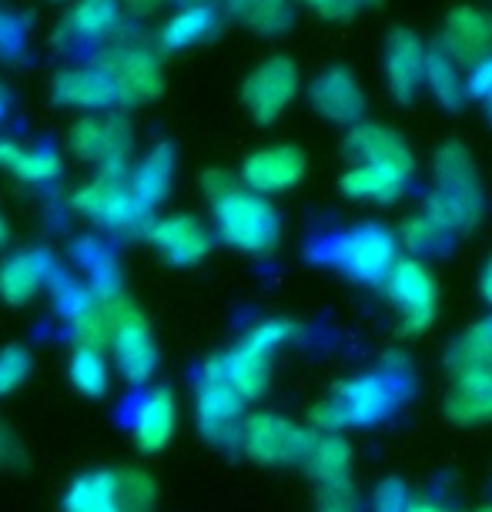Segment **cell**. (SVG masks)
<instances>
[{
    "mask_svg": "<svg viewBox=\"0 0 492 512\" xmlns=\"http://www.w3.org/2000/svg\"><path fill=\"white\" fill-rule=\"evenodd\" d=\"M432 178L436 185L426 201V215L449 235L469 231L482 218V188L466 144H442L436 151V164H432Z\"/></svg>",
    "mask_w": 492,
    "mask_h": 512,
    "instance_id": "cell-1",
    "label": "cell"
},
{
    "mask_svg": "<svg viewBox=\"0 0 492 512\" xmlns=\"http://www.w3.org/2000/svg\"><path fill=\"white\" fill-rule=\"evenodd\" d=\"M295 335L292 318H265L248 332L228 355H221L218 365L225 372V379L231 382L241 399H262L268 382H272V355L282 349L288 338Z\"/></svg>",
    "mask_w": 492,
    "mask_h": 512,
    "instance_id": "cell-2",
    "label": "cell"
},
{
    "mask_svg": "<svg viewBox=\"0 0 492 512\" xmlns=\"http://www.w3.org/2000/svg\"><path fill=\"white\" fill-rule=\"evenodd\" d=\"M211 208H215L218 235L231 248L252 251V255H262V251L275 248L282 221H278V211L265 195H255V191L238 185L225 198H218Z\"/></svg>",
    "mask_w": 492,
    "mask_h": 512,
    "instance_id": "cell-3",
    "label": "cell"
},
{
    "mask_svg": "<svg viewBox=\"0 0 492 512\" xmlns=\"http://www.w3.org/2000/svg\"><path fill=\"white\" fill-rule=\"evenodd\" d=\"M395 409V389L382 375H355L312 409V425L325 432L375 425Z\"/></svg>",
    "mask_w": 492,
    "mask_h": 512,
    "instance_id": "cell-4",
    "label": "cell"
},
{
    "mask_svg": "<svg viewBox=\"0 0 492 512\" xmlns=\"http://www.w3.org/2000/svg\"><path fill=\"white\" fill-rule=\"evenodd\" d=\"M382 282H385V295H389V302L399 312L402 335H419L436 322L439 288L426 262H419V258H399Z\"/></svg>",
    "mask_w": 492,
    "mask_h": 512,
    "instance_id": "cell-5",
    "label": "cell"
},
{
    "mask_svg": "<svg viewBox=\"0 0 492 512\" xmlns=\"http://www.w3.org/2000/svg\"><path fill=\"white\" fill-rule=\"evenodd\" d=\"M71 205L81 211V215H88L98 221V225L114 228V231H134L148 221V211L138 205V198H134L128 188V171H124V164L101 168L98 178L88 181L81 191H74Z\"/></svg>",
    "mask_w": 492,
    "mask_h": 512,
    "instance_id": "cell-6",
    "label": "cell"
},
{
    "mask_svg": "<svg viewBox=\"0 0 492 512\" xmlns=\"http://www.w3.org/2000/svg\"><path fill=\"white\" fill-rule=\"evenodd\" d=\"M241 449L262 466H288V462H305L312 449V429L298 425L285 415H252L241 422Z\"/></svg>",
    "mask_w": 492,
    "mask_h": 512,
    "instance_id": "cell-7",
    "label": "cell"
},
{
    "mask_svg": "<svg viewBox=\"0 0 492 512\" xmlns=\"http://www.w3.org/2000/svg\"><path fill=\"white\" fill-rule=\"evenodd\" d=\"M108 345H111L121 375L134 385L148 382L154 369H158V345H154L148 318H144L131 302H124V298H114L111 302Z\"/></svg>",
    "mask_w": 492,
    "mask_h": 512,
    "instance_id": "cell-8",
    "label": "cell"
},
{
    "mask_svg": "<svg viewBox=\"0 0 492 512\" xmlns=\"http://www.w3.org/2000/svg\"><path fill=\"white\" fill-rule=\"evenodd\" d=\"M195 415L198 429L205 432L215 446H238L241 439V415H245V399L231 389V382L221 372L218 359L208 362V369L201 372L198 395H195Z\"/></svg>",
    "mask_w": 492,
    "mask_h": 512,
    "instance_id": "cell-9",
    "label": "cell"
},
{
    "mask_svg": "<svg viewBox=\"0 0 492 512\" xmlns=\"http://www.w3.org/2000/svg\"><path fill=\"white\" fill-rule=\"evenodd\" d=\"M298 94V67L292 57H268L245 77L241 101L248 114L262 124L278 121Z\"/></svg>",
    "mask_w": 492,
    "mask_h": 512,
    "instance_id": "cell-10",
    "label": "cell"
},
{
    "mask_svg": "<svg viewBox=\"0 0 492 512\" xmlns=\"http://www.w3.org/2000/svg\"><path fill=\"white\" fill-rule=\"evenodd\" d=\"M335 265H342L345 272L359 282H382L389 275V268L399 262L395 255V238L389 228L382 225H359L335 241L332 251Z\"/></svg>",
    "mask_w": 492,
    "mask_h": 512,
    "instance_id": "cell-11",
    "label": "cell"
},
{
    "mask_svg": "<svg viewBox=\"0 0 492 512\" xmlns=\"http://www.w3.org/2000/svg\"><path fill=\"white\" fill-rule=\"evenodd\" d=\"M101 71L111 81L118 101L128 104H144L158 98L164 88L158 57L144 51V47H114V51L104 54Z\"/></svg>",
    "mask_w": 492,
    "mask_h": 512,
    "instance_id": "cell-12",
    "label": "cell"
},
{
    "mask_svg": "<svg viewBox=\"0 0 492 512\" xmlns=\"http://www.w3.org/2000/svg\"><path fill=\"white\" fill-rule=\"evenodd\" d=\"M416 161H389V158H365L352 161V168L342 175V191L355 201H375L389 205L405 191Z\"/></svg>",
    "mask_w": 492,
    "mask_h": 512,
    "instance_id": "cell-13",
    "label": "cell"
},
{
    "mask_svg": "<svg viewBox=\"0 0 492 512\" xmlns=\"http://www.w3.org/2000/svg\"><path fill=\"white\" fill-rule=\"evenodd\" d=\"M305 175V154L295 144H272V148H258L245 158L241 178L245 188L255 195H278V191L295 188Z\"/></svg>",
    "mask_w": 492,
    "mask_h": 512,
    "instance_id": "cell-14",
    "label": "cell"
},
{
    "mask_svg": "<svg viewBox=\"0 0 492 512\" xmlns=\"http://www.w3.org/2000/svg\"><path fill=\"white\" fill-rule=\"evenodd\" d=\"M312 108L322 114V118L335 121V124H362L365 118V94L362 84L355 81V74L349 67H328L312 81Z\"/></svg>",
    "mask_w": 492,
    "mask_h": 512,
    "instance_id": "cell-15",
    "label": "cell"
},
{
    "mask_svg": "<svg viewBox=\"0 0 492 512\" xmlns=\"http://www.w3.org/2000/svg\"><path fill=\"white\" fill-rule=\"evenodd\" d=\"M71 148L77 158L98 161L101 168H108V164H124V154L131 148L128 121L114 118V114H91V118L74 124Z\"/></svg>",
    "mask_w": 492,
    "mask_h": 512,
    "instance_id": "cell-16",
    "label": "cell"
},
{
    "mask_svg": "<svg viewBox=\"0 0 492 512\" xmlns=\"http://www.w3.org/2000/svg\"><path fill=\"white\" fill-rule=\"evenodd\" d=\"M148 235L154 241V248L171 265H198L211 248V235L205 231V225L191 215H168L151 221Z\"/></svg>",
    "mask_w": 492,
    "mask_h": 512,
    "instance_id": "cell-17",
    "label": "cell"
},
{
    "mask_svg": "<svg viewBox=\"0 0 492 512\" xmlns=\"http://www.w3.org/2000/svg\"><path fill=\"white\" fill-rule=\"evenodd\" d=\"M422 67H426V44L412 31H392L385 41V84L402 104L416 98L422 84Z\"/></svg>",
    "mask_w": 492,
    "mask_h": 512,
    "instance_id": "cell-18",
    "label": "cell"
},
{
    "mask_svg": "<svg viewBox=\"0 0 492 512\" xmlns=\"http://www.w3.org/2000/svg\"><path fill=\"white\" fill-rule=\"evenodd\" d=\"M442 47L456 64H476L492 54V17L479 7H456L446 17V31H442Z\"/></svg>",
    "mask_w": 492,
    "mask_h": 512,
    "instance_id": "cell-19",
    "label": "cell"
},
{
    "mask_svg": "<svg viewBox=\"0 0 492 512\" xmlns=\"http://www.w3.org/2000/svg\"><path fill=\"white\" fill-rule=\"evenodd\" d=\"M305 466L325 496H349L352 492V446L339 432L315 436L312 449L305 456Z\"/></svg>",
    "mask_w": 492,
    "mask_h": 512,
    "instance_id": "cell-20",
    "label": "cell"
},
{
    "mask_svg": "<svg viewBox=\"0 0 492 512\" xmlns=\"http://www.w3.org/2000/svg\"><path fill=\"white\" fill-rule=\"evenodd\" d=\"M54 278L47 251H21L0 265V298L11 305H27Z\"/></svg>",
    "mask_w": 492,
    "mask_h": 512,
    "instance_id": "cell-21",
    "label": "cell"
},
{
    "mask_svg": "<svg viewBox=\"0 0 492 512\" xmlns=\"http://www.w3.org/2000/svg\"><path fill=\"white\" fill-rule=\"evenodd\" d=\"M178 425V405L168 389H154L138 402L134 412V442L144 452H158L171 442Z\"/></svg>",
    "mask_w": 492,
    "mask_h": 512,
    "instance_id": "cell-22",
    "label": "cell"
},
{
    "mask_svg": "<svg viewBox=\"0 0 492 512\" xmlns=\"http://www.w3.org/2000/svg\"><path fill=\"white\" fill-rule=\"evenodd\" d=\"M446 415L456 425L489 422L492 419V369L456 375V385H452V392L446 399Z\"/></svg>",
    "mask_w": 492,
    "mask_h": 512,
    "instance_id": "cell-23",
    "label": "cell"
},
{
    "mask_svg": "<svg viewBox=\"0 0 492 512\" xmlns=\"http://www.w3.org/2000/svg\"><path fill=\"white\" fill-rule=\"evenodd\" d=\"M171 178H175V151H171V144H158L151 154H144L138 168L128 175V188L138 198V205L151 211L171 191Z\"/></svg>",
    "mask_w": 492,
    "mask_h": 512,
    "instance_id": "cell-24",
    "label": "cell"
},
{
    "mask_svg": "<svg viewBox=\"0 0 492 512\" xmlns=\"http://www.w3.org/2000/svg\"><path fill=\"white\" fill-rule=\"evenodd\" d=\"M54 101L67 104V108H88V111H101L108 104L118 101L111 81L104 77L101 67L94 71H64L54 77Z\"/></svg>",
    "mask_w": 492,
    "mask_h": 512,
    "instance_id": "cell-25",
    "label": "cell"
},
{
    "mask_svg": "<svg viewBox=\"0 0 492 512\" xmlns=\"http://www.w3.org/2000/svg\"><path fill=\"white\" fill-rule=\"evenodd\" d=\"M61 512H121L118 476L114 472H84L71 482Z\"/></svg>",
    "mask_w": 492,
    "mask_h": 512,
    "instance_id": "cell-26",
    "label": "cell"
},
{
    "mask_svg": "<svg viewBox=\"0 0 492 512\" xmlns=\"http://www.w3.org/2000/svg\"><path fill=\"white\" fill-rule=\"evenodd\" d=\"M345 154L352 161H365V158H389V161H416L399 134L382 128V124H355L345 134Z\"/></svg>",
    "mask_w": 492,
    "mask_h": 512,
    "instance_id": "cell-27",
    "label": "cell"
},
{
    "mask_svg": "<svg viewBox=\"0 0 492 512\" xmlns=\"http://www.w3.org/2000/svg\"><path fill=\"white\" fill-rule=\"evenodd\" d=\"M422 84H429V91L436 94V101L442 108H459V104L466 101V81H462V74H459V64L452 61L442 44L426 47Z\"/></svg>",
    "mask_w": 492,
    "mask_h": 512,
    "instance_id": "cell-28",
    "label": "cell"
},
{
    "mask_svg": "<svg viewBox=\"0 0 492 512\" xmlns=\"http://www.w3.org/2000/svg\"><path fill=\"white\" fill-rule=\"evenodd\" d=\"M228 14L255 34H282L292 27V0H228Z\"/></svg>",
    "mask_w": 492,
    "mask_h": 512,
    "instance_id": "cell-29",
    "label": "cell"
},
{
    "mask_svg": "<svg viewBox=\"0 0 492 512\" xmlns=\"http://www.w3.org/2000/svg\"><path fill=\"white\" fill-rule=\"evenodd\" d=\"M0 168H11L21 181L44 185L61 175V158L41 148H21L14 141H0Z\"/></svg>",
    "mask_w": 492,
    "mask_h": 512,
    "instance_id": "cell-30",
    "label": "cell"
},
{
    "mask_svg": "<svg viewBox=\"0 0 492 512\" xmlns=\"http://www.w3.org/2000/svg\"><path fill=\"white\" fill-rule=\"evenodd\" d=\"M215 27H218L215 7L195 4V7H188V11L175 14L168 24L161 27V47H164V51H185V47L205 41Z\"/></svg>",
    "mask_w": 492,
    "mask_h": 512,
    "instance_id": "cell-31",
    "label": "cell"
},
{
    "mask_svg": "<svg viewBox=\"0 0 492 512\" xmlns=\"http://www.w3.org/2000/svg\"><path fill=\"white\" fill-rule=\"evenodd\" d=\"M446 362H449V369L456 375L492 369V315L486 318V322H479L476 328H469L466 335H459L456 342H452Z\"/></svg>",
    "mask_w": 492,
    "mask_h": 512,
    "instance_id": "cell-32",
    "label": "cell"
},
{
    "mask_svg": "<svg viewBox=\"0 0 492 512\" xmlns=\"http://www.w3.org/2000/svg\"><path fill=\"white\" fill-rule=\"evenodd\" d=\"M114 302V298H111ZM111 302L104 298H94L88 308H81L71 318V332L77 349H91V352H104L111 338Z\"/></svg>",
    "mask_w": 492,
    "mask_h": 512,
    "instance_id": "cell-33",
    "label": "cell"
},
{
    "mask_svg": "<svg viewBox=\"0 0 492 512\" xmlns=\"http://www.w3.org/2000/svg\"><path fill=\"white\" fill-rule=\"evenodd\" d=\"M71 382H74V389L81 395H88V399H101V395L108 392V382H111L104 352L77 349L74 359H71Z\"/></svg>",
    "mask_w": 492,
    "mask_h": 512,
    "instance_id": "cell-34",
    "label": "cell"
},
{
    "mask_svg": "<svg viewBox=\"0 0 492 512\" xmlns=\"http://www.w3.org/2000/svg\"><path fill=\"white\" fill-rule=\"evenodd\" d=\"M118 14H121V4L118 0H81L71 14V31L81 34V37H104L118 24Z\"/></svg>",
    "mask_w": 492,
    "mask_h": 512,
    "instance_id": "cell-35",
    "label": "cell"
},
{
    "mask_svg": "<svg viewBox=\"0 0 492 512\" xmlns=\"http://www.w3.org/2000/svg\"><path fill=\"white\" fill-rule=\"evenodd\" d=\"M402 241H405V245H409L412 251H416L419 262H422V258L446 251V245H449V231H446V228H439L429 215H416V218L405 221Z\"/></svg>",
    "mask_w": 492,
    "mask_h": 512,
    "instance_id": "cell-36",
    "label": "cell"
},
{
    "mask_svg": "<svg viewBox=\"0 0 492 512\" xmlns=\"http://www.w3.org/2000/svg\"><path fill=\"white\" fill-rule=\"evenodd\" d=\"M118 476V499H121V512L131 509V512H151L154 506V479L148 472L141 469H124V472H114Z\"/></svg>",
    "mask_w": 492,
    "mask_h": 512,
    "instance_id": "cell-37",
    "label": "cell"
},
{
    "mask_svg": "<svg viewBox=\"0 0 492 512\" xmlns=\"http://www.w3.org/2000/svg\"><path fill=\"white\" fill-rule=\"evenodd\" d=\"M31 375V352L24 345H7L0 349V399L11 395L17 385H24V379Z\"/></svg>",
    "mask_w": 492,
    "mask_h": 512,
    "instance_id": "cell-38",
    "label": "cell"
},
{
    "mask_svg": "<svg viewBox=\"0 0 492 512\" xmlns=\"http://www.w3.org/2000/svg\"><path fill=\"white\" fill-rule=\"evenodd\" d=\"M462 81H466V98L489 101L492 98V54L472 64L469 74L462 77Z\"/></svg>",
    "mask_w": 492,
    "mask_h": 512,
    "instance_id": "cell-39",
    "label": "cell"
},
{
    "mask_svg": "<svg viewBox=\"0 0 492 512\" xmlns=\"http://www.w3.org/2000/svg\"><path fill=\"white\" fill-rule=\"evenodd\" d=\"M409 506V492L399 479H385L375 492V512H405Z\"/></svg>",
    "mask_w": 492,
    "mask_h": 512,
    "instance_id": "cell-40",
    "label": "cell"
},
{
    "mask_svg": "<svg viewBox=\"0 0 492 512\" xmlns=\"http://www.w3.org/2000/svg\"><path fill=\"white\" fill-rule=\"evenodd\" d=\"M305 4H312L328 21H349L359 7H365V0H305Z\"/></svg>",
    "mask_w": 492,
    "mask_h": 512,
    "instance_id": "cell-41",
    "label": "cell"
},
{
    "mask_svg": "<svg viewBox=\"0 0 492 512\" xmlns=\"http://www.w3.org/2000/svg\"><path fill=\"white\" fill-rule=\"evenodd\" d=\"M201 188H205L208 201L215 205L218 198H225L231 188H238V181L228 175V171H208L205 178H201Z\"/></svg>",
    "mask_w": 492,
    "mask_h": 512,
    "instance_id": "cell-42",
    "label": "cell"
},
{
    "mask_svg": "<svg viewBox=\"0 0 492 512\" xmlns=\"http://www.w3.org/2000/svg\"><path fill=\"white\" fill-rule=\"evenodd\" d=\"M24 31L17 24V17H0V54H17L21 51Z\"/></svg>",
    "mask_w": 492,
    "mask_h": 512,
    "instance_id": "cell-43",
    "label": "cell"
},
{
    "mask_svg": "<svg viewBox=\"0 0 492 512\" xmlns=\"http://www.w3.org/2000/svg\"><path fill=\"white\" fill-rule=\"evenodd\" d=\"M318 512H355L352 506V496H325Z\"/></svg>",
    "mask_w": 492,
    "mask_h": 512,
    "instance_id": "cell-44",
    "label": "cell"
},
{
    "mask_svg": "<svg viewBox=\"0 0 492 512\" xmlns=\"http://www.w3.org/2000/svg\"><path fill=\"white\" fill-rule=\"evenodd\" d=\"M479 288H482V298L492 305V255L486 258V265H482V275H479Z\"/></svg>",
    "mask_w": 492,
    "mask_h": 512,
    "instance_id": "cell-45",
    "label": "cell"
},
{
    "mask_svg": "<svg viewBox=\"0 0 492 512\" xmlns=\"http://www.w3.org/2000/svg\"><path fill=\"white\" fill-rule=\"evenodd\" d=\"M405 512H446L439 506V502H432V499H412L409 496V506H405Z\"/></svg>",
    "mask_w": 492,
    "mask_h": 512,
    "instance_id": "cell-46",
    "label": "cell"
},
{
    "mask_svg": "<svg viewBox=\"0 0 492 512\" xmlns=\"http://www.w3.org/2000/svg\"><path fill=\"white\" fill-rule=\"evenodd\" d=\"M11 456H14V442H11V436H7L4 425H0V466H7Z\"/></svg>",
    "mask_w": 492,
    "mask_h": 512,
    "instance_id": "cell-47",
    "label": "cell"
},
{
    "mask_svg": "<svg viewBox=\"0 0 492 512\" xmlns=\"http://www.w3.org/2000/svg\"><path fill=\"white\" fill-rule=\"evenodd\" d=\"M7 118V94H4V88H0V121Z\"/></svg>",
    "mask_w": 492,
    "mask_h": 512,
    "instance_id": "cell-48",
    "label": "cell"
},
{
    "mask_svg": "<svg viewBox=\"0 0 492 512\" xmlns=\"http://www.w3.org/2000/svg\"><path fill=\"white\" fill-rule=\"evenodd\" d=\"M7 241V221H4V215H0V245Z\"/></svg>",
    "mask_w": 492,
    "mask_h": 512,
    "instance_id": "cell-49",
    "label": "cell"
},
{
    "mask_svg": "<svg viewBox=\"0 0 492 512\" xmlns=\"http://www.w3.org/2000/svg\"><path fill=\"white\" fill-rule=\"evenodd\" d=\"M482 104H486V114H489V121H492V98H489V101H482Z\"/></svg>",
    "mask_w": 492,
    "mask_h": 512,
    "instance_id": "cell-50",
    "label": "cell"
},
{
    "mask_svg": "<svg viewBox=\"0 0 492 512\" xmlns=\"http://www.w3.org/2000/svg\"><path fill=\"white\" fill-rule=\"evenodd\" d=\"M479 512H492V509H479Z\"/></svg>",
    "mask_w": 492,
    "mask_h": 512,
    "instance_id": "cell-51",
    "label": "cell"
},
{
    "mask_svg": "<svg viewBox=\"0 0 492 512\" xmlns=\"http://www.w3.org/2000/svg\"><path fill=\"white\" fill-rule=\"evenodd\" d=\"M124 512H131V509H124Z\"/></svg>",
    "mask_w": 492,
    "mask_h": 512,
    "instance_id": "cell-52",
    "label": "cell"
},
{
    "mask_svg": "<svg viewBox=\"0 0 492 512\" xmlns=\"http://www.w3.org/2000/svg\"><path fill=\"white\" fill-rule=\"evenodd\" d=\"M365 4H369V0H365Z\"/></svg>",
    "mask_w": 492,
    "mask_h": 512,
    "instance_id": "cell-53",
    "label": "cell"
}]
</instances>
